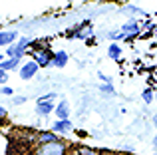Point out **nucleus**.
I'll return each mask as SVG.
<instances>
[{
    "mask_svg": "<svg viewBox=\"0 0 157 155\" xmlns=\"http://www.w3.org/2000/svg\"><path fill=\"white\" fill-rule=\"evenodd\" d=\"M107 54H109L111 60H119V56H121V48H119L117 44H111L109 50H107Z\"/></svg>",
    "mask_w": 157,
    "mask_h": 155,
    "instance_id": "nucleus-12",
    "label": "nucleus"
},
{
    "mask_svg": "<svg viewBox=\"0 0 157 155\" xmlns=\"http://www.w3.org/2000/svg\"><path fill=\"white\" fill-rule=\"evenodd\" d=\"M121 32H125L127 38H135V36L139 34V22H137V20H129V22H125L121 26Z\"/></svg>",
    "mask_w": 157,
    "mask_h": 155,
    "instance_id": "nucleus-6",
    "label": "nucleus"
},
{
    "mask_svg": "<svg viewBox=\"0 0 157 155\" xmlns=\"http://www.w3.org/2000/svg\"><path fill=\"white\" fill-rule=\"evenodd\" d=\"M24 101H26V97H24V96H16L14 100H12V104H14V105H20V104H24Z\"/></svg>",
    "mask_w": 157,
    "mask_h": 155,
    "instance_id": "nucleus-16",
    "label": "nucleus"
},
{
    "mask_svg": "<svg viewBox=\"0 0 157 155\" xmlns=\"http://www.w3.org/2000/svg\"><path fill=\"white\" fill-rule=\"evenodd\" d=\"M20 66V58H6L4 62H0V70L8 72V70H16Z\"/></svg>",
    "mask_w": 157,
    "mask_h": 155,
    "instance_id": "nucleus-11",
    "label": "nucleus"
},
{
    "mask_svg": "<svg viewBox=\"0 0 157 155\" xmlns=\"http://www.w3.org/2000/svg\"><path fill=\"white\" fill-rule=\"evenodd\" d=\"M66 64H68V54H66V52H56V54H54V60H52V66L54 68H64Z\"/></svg>",
    "mask_w": 157,
    "mask_h": 155,
    "instance_id": "nucleus-10",
    "label": "nucleus"
},
{
    "mask_svg": "<svg viewBox=\"0 0 157 155\" xmlns=\"http://www.w3.org/2000/svg\"><path fill=\"white\" fill-rule=\"evenodd\" d=\"M60 137H58V133L54 131H40L38 135H36V145H44V143H52V141H58Z\"/></svg>",
    "mask_w": 157,
    "mask_h": 155,
    "instance_id": "nucleus-5",
    "label": "nucleus"
},
{
    "mask_svg": "<svg viewBox=\"0 0 157 155\" xmlns=\"http://www.w3.org/2000/svg\"><path fill=\"white\" fill-rule=\"evenodd\" d=\"M153 125H155V127H157V113H155V115H153Z\"/></svg>",
    "mask_w": 157,
    "mask_h": 155,
    "instance_id": "nucleus-22",
    "label": "nucleus"
},
{
    "mask_svg": "<svg viewBox=\"0 0 157 155\" xmlns=\"http://www.w3.org/2000/svg\"><path fill=\"white\" fill-rule=\"evenodd\" d=\"M6 80H8V74H6L4 70H0V84H4Z\"/></svg>",
    "mask_w": 157,
    "mask_h": 155,
    "instance_id": "nucleus-18",
    "label": "nucleus"
},
{
    "mask_svg": "<svg viewBox=\"0 0 157 155\" xmlns=\"http://www.w3.org/2000/svg\"><path fill=\"white\" fill-rule=\"evenodd\" d=\"M101 155H117V153H101Z\"/></svg>",
    "mask_w": 157,
    "mask_h": 155,
    "instance_id": "nucleus-24",
    "label": "nucleus"
},
{
    "mask_svg": "<svg viewBox=\"0 0 157 155\" xmlns=\"http://www.w3.org/2000/svg\"><path fill=\"white\" fill-rule=\"evenodd\" d=\"M153 149H155V151H157V135L153 137Z\"/></svg>",
    "mask_w": 157,
    "mask_h": 155,
    "instance_id": "nucleus-21",
    "label": "nucleus"
},
{
    "mask_svg": "<svg viewBox=\"0 0 157 155\" xmlns=\"http://www.w3.org/2000/svg\"><path fill=\"white\" fill-rule=\"evenodd\" d=\"M52 60H54V54L46 48H38L34 50V62L38 64L40 68H46V66H52Z\"/></svg>",
    "mask_w": 157,
    "mask_h": 155,
    "instance_id": "nucleus-2",
    "label": "nucleus"
},
{
    "mask_svg": "<svg viewBox=\"0 0 157 155\" xmlns=\"http://www.w3.org/2000/svg\"><path fill=\"white\" fill-rule=\"evenodd\" d=\"M0 93H4V96H12V88H0Z\"/></svg>",
    "mask_w": 157,
    "mask_h": 155,
    "instance_id": "nucleus-17",
    "label": "nucleus"
},
{
    "mask_svg": "<svg viewBox=\"0 0 157 155\" xmlns=\"http://www.w3.org/2000/svg\"><path fill=\"white\" fill-rule=\"evenodd\" d=\"M4 56H6V54H0V62H4Z\"/></svg>",
    "mask_w": 157,
    "mask_h": 155,
    "instance_id": "nucleus-23",
    "label": "nucleus"
},
{
    "mask_svg": "<svg viewBox=\"0 0 157 155\" xmlns=\"http://www.w3.org/2000/svg\"><path fill=\"white\" fill-rule=\"evenodd\" d=\"M54 109H56V108H54L52 101H44V100L36 101V113H38V115H50Z\"/></svg>",
    "mask_w": 157,
    "mask_h": 155,
    "instance_id": "nucleus-7",
    "label": "nucleus"
},
{
    "mask_svg": "<svg viewBox=\"0 0 157 155\" xmlns=\"http://www.w3.org/2000/svg\"><path fill=\"white\" fill-rule=\"evenodd\" d=\"M78 151H80L82 155H101L98 149H92V147H84V145H80L78 147Z\"/></svg>",
    "mask_w": 157,
    "mask_h": 155,
    "instance_id": "nucleus-13",
    "label": "nucleus"
},
{
    "mask_svg": "<svg viewBox=\"0 0 157 155\" xmlns=\"http://www.w3.org/2000/svg\"><path fill=\"white\" fill-rule=\"evenodd\" d=\"M68 155H82V153H80V151H78V147H76V149H72V151H70Z\"/></svg>",
    "mask_w": 157,
    "mask_h": 155,
    "instance_id": "nucleus-20",
    "label": "nucleus"
},
{
    "mask_svg": "<svg viewBox=\"0 0 157 155\" xmlns=\"http://www.w3.org/2000/svg\"><path fill=\"white\" fill-rule=\"evenodd\" d=\"M38 70H40V66L34 62V60H32V62H26L22 68H20L18 74H20V78H22V80H30V78H34L36 74H38Z\"/></svg>",
    "mask_w": 157,
    "mask_h": 155,
    "instance_id": "nucleus-3",
    "label": "nucleus"
},
{
    "mask_svg": "<svg viewBox=\"0 0 157 155\" xmlns=\"http://www.w3.org/2000/svg\"><path fill=\"white\" fill-rule=\"evenodd\" d=\"M72 129H74V125H72L70 119H56L52 123V131L54 133H70Z\"/></svg>",
    "mask_w": 157,
    "mask_h": 155,
    "instance_id": "nucleus-4",
    "label": "nucleus"
},
{
    "mask_svg": "<svg viewBox=\"0 0 157 155\" xmlns=\"http://www.w3.org/2000/svg\"><path fill=\"white\" fill-rule=\"evenodd\" d=\"M68 153H70V145L64 139L44 143V145H34V149H32V155H68Z\"/></svg>",
    "mask_w": 157,
    "mask_h": 155,
    "instance_id": "nucleus-1",
    "label": "nucleus"
},
{
    "mask_svg": "<svg viewBox=\"0 0 157 155\" xmlns=\"http://www.w3.org/2000/svg\"><path fill=\"white\" fill-rule=\"evenodd\" d=\"M141 97H143V101H147V104H151V101H153V92H151V89H143Z\"/></svg>",
    "mask_w": 157,
    "mask_h": 155,
    "instance_id": "nucleus-14",
    "label": "nucleus"
},
{
    "mask_svg": "<svg viewBox=\"0 0 157 155\" xmlns=\"http://www.w3.org/2000/svg\"><path fill=\"white\" fill-rule=\"evenodd\" d=\"M18 38V34H16L14 30H10V32H0V46H12L14 44V40Z\"/></svg>",
    "mask_w": 157,
    "mask_h": 155,
    "instance_id": "nucleus-8",
    "label": "nucleus"
},
{
    "mask_svg": "<svg viewBox=\"0 0 157 155\" xmlns=\"http://www.w3.org/2000/svg\"><path fill=\"white\" fill-rule=\"evenodd\" d=\"M56 115H58V119H68L70 117V105H68V101H60V104L56 105Z\"/></svg>",
    "mask_w": 157,
    "mask_h": 155,
    "instance_id": "nucleus-9",
    "label": "nucleus"
},
{
    "mask_svg": "<svg viewBox=\"0 0 157 155\" xmlns=\"http://www.w3.org/2000/svg\"><path fill=\"white\" fill-rule=\"evenodd\" d=\"M100 92H104V93H115V88L111 84H101L100 85Z\"/></svg>",
    "mask_w": 157,
    "mask_h": 155,
    "instance_id": "nucleus-15",
    "label": "nucleus"
},
{
    "mask_svg": "<svg viewBox=\"0 0 157 155\" xmlns=\"http://www.w3.org/2000/svg\"><path fill=\"white\" fill-rule=\"evenodd\" d=\"M4 117H6V109L0 108V119H4Z\"/></svg>",
    "mask_w": 157,
    "mask_h": 155,
    "instance_id": "nucleus-19",
    "label": "nucleus"
}]
</instances>
